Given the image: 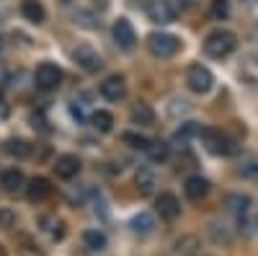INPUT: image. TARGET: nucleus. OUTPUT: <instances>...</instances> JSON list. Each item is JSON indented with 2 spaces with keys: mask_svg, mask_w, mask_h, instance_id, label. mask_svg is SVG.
I'll return each mask as SVG.
<instances>
[{
  "mask_svg": "<svg viewBox=\"0 0 258 256\" xmlns=\"http://www.w3.org/2000/svg\"><path fill=\"white\" fill-rule=\"evenodd\" d=\"M34 83L41 91H54L62 83V70L57 65H52V62H41V65L36 68V73H34Z\"/></svg>",
  "mask_w": 258,
  "mask_h": 256,
  "instance_id": "3",
  "label": "nucleus"
},
{
  "mask_svg": "<svg viewBox=\"0 0 258 256\" xmlns=\"http://www.w3.org/2000/svg\"><path fill=\"white\" fill-rule=\"evenodd\" d=\"M186 83H188V88L194 93H207V91H212V85H214V75L204 65H191L188 75H186Z\"/></svg>",
  "mask_w": 258,
  "mask_h": 256,
  "instance_id": "4",
  "label": "nucleus"
},
{
  "mask_svg": "<svg viewBox=\"0 0 258 256\" xmlns=\"http://www.w3.org/2000/svg\"><path fill=\"white\" fill-rule=\"evenodd\" d=\"M168 153H170V147L165 145V142H160V140H155V142H150V147H147V156L153 158V161H165L168 158Z\"/></svg>",
  "mask_w": 258,
  "mask_h": 256,
  "instance_id": "25",
  "label": "nucleus"
},
{
  "mask_svg": "<svg viewBox=\"0 0 258 256\" xmlns=\"http://www.w3.org/2000/svg\"><path fill=\"white\" fill-rule=\"evenodd\" d=\"M26 194H29V199L31 202H41V199H47L49 194H52V184H49V179H31L29 181V186H26Z\"/></svg>",
  "mask_w": 258,
  "mask_h": 256,
  "instance_id": "13",
  "label": "nucleus"
},
{
  "mask_svg": "<svg viewBox=\"0 0 258 256\" xmlns=\"http://www.w3.org/2000/svg\"><path fill=\"white\" fill-rule=\"evenodd\" d=\"M212 16L217 18V21H225L230 16V0H212Z\"/></svg>",
  "mask_w": 258,
  "mask_h": 256,
  "instance_id": "26",
  "label": "nucleus"
},
{
  "mask_svg": "<svg viewBox=\"0 0 258 256\" xmlns=\"http://www.w3.org/2000/svg\"><path fill=\"white\" fill-rule=\"evenodd\" d=\"M121 140H124L129 147H135V150H145V153H147L150 142H153V140H147V137H142V135H137V132H126Z\"/></svg>",
  "mask_w": 258,
  "mask_h": 256,
  "instance_id": "24",
  "label": "nucleus"
},
{
  "mask_svg": "<svg viewBox=\"0 0 258 256\" xmlns=\"http://www.w3.org/2000/svg\"><path fill=\"white\" fill-rule=\"evenodd\" d=\"M54 171L59 179H75L80 174V161L78 156H59L54 163Z\"/></svg>",
  "mask_w": 258,
  "mask_h": 256,
  "instance_id": "11",
  "label": "nucleus"
},
{
  "mask_svg": "<svg viewBox=\"0 0 258 256\" xmlns=\"http://www.w3.org/2000/svg\"><path fill=\"white\" fill-rule=\"evenodd\" d=\"M8 114H11V106H8V101L3 98V93H0V119H8Z\"/></svg>",
  "mask_w": 258,
  "mask_h": 256,
  "instance_id": "30",
  "label": "nucleus"
},
{
  "mask_svg": "<svg viewBox=\"0 0 258 256\" xmlns=\"http://www.w3.org/2000/svg\"><path fill=\"white\" fill-rule=\"evenodd\" d=\"M232 49H235V34H232V31H225V29L212 31V34L207 36V41H204V52H207L209 57H217V60L227 57Z\"/></svg>",
  "mask_w": 258,
  "mask_h": 256,
  "instance_id": "1",
  "label": "nucleus"
},
{
  "mask_svg": "<svg viewBox=\"0 0 258 256\" xmlns=\"http://www.w3.org/2000/svg\"><path fill=\"white\" fill-rule=\"evenodd\" d=\"M199 135H202V127L197 122H183L178 130H176V140H181V142H186L191 137H199Z\"/></svg>",
  "mask_w": 258,
  "mask_h": 256,
  "instance_id": "23",
  "label": "nucleus"
},
{
  "mask_svg": "<svg viewBox=\"0 0 258 256\" xmlns=\"http://www.w3.org/2000/svg\"><path fill=\"white\" fill-rule=\"evenodd\" d=\"M132 122L140 127H150L155 122V112L150 109V104H135L132 106Z\"/></svg>",
  "mask_w": 258,
  "mask_h": 256,
  "instance_id": "16",
  "label": "nucleus"
},
{
  "mask_svg": "<svg viewBox=\"0 0 258 256\" xmlns=\"http://www.w3.org/2000/svg\"><path fill=\"white\" fill-rule=\"evenodd\" d=\"M83 243H85V248H91V251H103L106 248V236L101 230L91 228V230L83 233Z\"/></svg>",
  "mask_w": 258,
  "mask_h": 256,
  "instance_id": "20",
  "label": "nucleus"
},
{
  "mask_svg": "<svg viewBox=\"0 0 258 256\" xmlns=\"http://www.w3.org/2000/svg\"><path fill=\"white\" fill-rule=\"evenodd\" d=\"M114 41L121 47V49H132L135 41H137V34H135V26L129 24L126 18H119L114 24Z\"/></svg>",
  "mask_w": 258,
  "mask_h": 256,
  "instance_id": "8",
  "label": "nucleus"
},
{
  "mask_svg": "<svg viewBox=\"0 0 258 256\" xmlns=\"http://www.w3.org/2000/svg\"><path fill=\"white\" fill-rule=\"evenodd\" d=\"M21 13H24V18L31 21V24H41V21L47 18L44 8H41V3H36V0H24V6H21Z\"/></svg>",
  "mask_w": 258,
  "mask_h": 256,
  "instance_id": "18",
  "label": "nucleus"
},
{
  "mask_svg": "<svg viewBox=\"0 0 258 256\" xmlns=\"http://www.w3.org/2000/svg\"><path fill=\"white\" fill-rule=\"evenodd\" d=\"M222 204H225L230 212H235V215H245L248 207H250V197H248V194H227Z\"/></svg>",
  "mask_w": 258,
  "mask_h": 256,
  "instance_id": "17",
  "label": "nucleus"
},
{
  "mask_svg": "<svg viewBox=\"0 0 258 256\" xmlns=\"http://www.w3.org/2000/svg\"><path fill=\"white\" fill-rule=\"evenodd\" d=\"M91 122H93V127L98 132H111V127H114V117L109 114V112H93V117H91Z\"/></svg>",
  "mask_w": 258,
  "mask_h": 256,
  "instance_id": "21",
  "label": "nucleus"
},
{
  "mask_svg": "<svg viewBox=\"0 0 258 256\" xmlns=\"http://www.w3.org/2000/svg\"><path fill=\"white\" fill-rule=\"evenodd\" d=\"M147 16L153 24H170L176 18V8L170 6V0H153L147 6Z\"/></svg>",
  "mask_w": 258,
  "mask_h": 256,
  "instance_id": "7",
  "label": "nucleus"
},
{
  "mask_svg": "<svg viewBox=\"0 0 258 256\" xmlns=\"http://www.w3.org/2000/svg\"><path fill=\"white\" fill-rule=\"evenodd\" d=\"M207 194H209V181H207V179L191 176V179L186 181V197H188V199L199 202V199H204Z\"/></svg>",
  "mask_w": 258,
  "mask_h": 256,
  "instance_id": "15",
  "label": "nucleus"
},
{
  "mask_svg": "<svg viewBox=\"0 0 258 256\" xmlns=\"http://www.w3.org/2000/svg\"><path fill=\"white\" fill-rule=\"evenodd\" d=\"M73 60L78 62V65H80L85 73H98L101 65H103L101 55H98L91 44H80V47H75V49H73Z\"/></svg>",
  "mask_w": 258,
  "mask_h": 256,
  "instance_id": "6",
  "label": "nucleus"
},
{
  "mask_svg": "<svg viewBox=\"0 0 258 256\" xmlns=\"http://www.w3.org/2000/svg\"><path fill=\"white\" fill-rule=\"evenodd\" d=\"M194 246H197V238H183V241H178V243H176V248H178V251H183L186 256H191V253H194Z\"/></svg>",
  "mask_w": 258,
  "mask_h": 256,
  "instance_id": "29",
  "label": "nucleus"
},
{
  "mask_svg": "<svg viewBox=\"0 0 258 256\" xmlns=\"http://www.w3.org/2000/svg\"><path fill=\"white\" fill-rule=\"evenodd\" d=\"M132 230L140 233V236H147V233L155 230V218L150 212H140V215L132 218Z\"/></svg>",
  "mask_w": 258,
  "mask_h": 256,
  "instance_id": "19",
  "label": "nucleus"
},
{
  "mask_svg": "<svg viewBox=\"0 0 258 256\" xmlns=\"http://www.w3.org/2000/svg\"><path fill=\"white\" fill-rule=\"evenodd\" d=\"M0 186H3L8 194H13V191H21V189H24V171H18V168L3 171V176H0Z\"/></svg>",
  "mask_w": 258,
  "mask_h": 256,
  "instance_id": "14",
  "label": "nucleus"
},
{
  "mask_svg": "<svg viewBox=\"0 0 258 256\" xmlns=\"http://www.w3.org/2000/svg\"><path fill=\"white\" fill-rule=\"evenodd\" d=\"M13 225H16V215H13V212H11L8 207H3V210H0V228L11 230Z\"/></svg>",
  "mask_w": 258,
  "mask_h": 256,
  "instance_id": "27",
  "label": "nucleus"
},
{
  "mask_svg": "<svg viewBox=\"0 0 258 256\" xmlns=\"http://www.w3.org/2000/svg\"><path fill=\"white\" fill-rule=\"evenodd\" d=\"M202 140H204V145H207V150L209 153H214V156H230L235 147H232V140L227 137V135H222V132H217V130H202V135H199Z\"/></svg>",
  "mask_w": 258,
  "mask_h": 256,
  "instance_id": "5",
  "label": "nucleus"
},
{
  "mask_svg": "<svg viewBox=\"0 0 258 256\" xmlns=\"http://www.w3.org/2000/svg\"><path fill=\"white\" fill-rule=\"evenodd\" d=\"M135 184H137V191L140 194H153L155 186H158V176H155V171L153 168H140L137 171V176H135Z\"/></svg>",
  "mask_w": 258,
  "mask_h": 256,
  "instance_id": "12",
  "label": "nucleus"
},
{
  "mask_svg": "<svg viewBox=\"0 0 258 256\" xmlns=\"http://www.w3.org/2000/svg\"><path fill=\"white\" fill-rule=\"evenodd\" d=\"M155 207H158V212H160L163 220H176V218L181 215V202H178V197H176V194H168V191L158 197Z\"/></svg>",
  "mask_w": 258,
  "mask_h": 256,
  "instance_id": "9",
  "label": "nucleus"
},
{
  "mask_svg": "<svg viewBox=\"0 0 258 256\" xmlns=\"http://www.w3.org/2000/svg\"><path fill=\"white\" fill-rule=\"evenodd\" d=\"M124 93H126V85H124V78H119V75H111L101 83V96L106 101H121Z\"/></svg>",
  "mask_w": 258,
  "mask_h": 256,
  "instance_id": "10",
  "label": "nucleus"
},
{
  "mask_svg": "<svg viewBox=\"0 0 258 256\" xmlns=\"http://www.w3.org/2000/svg\"><path fill=\"white\" fill-rule=\"evenodd\" d=\"M47 223L52 225V228H47V230H49V236L59 241V238L64 236V223H62V220H52V218H47Z\"/></svg>",
  "mask_w": 258,
  "mask_h": 256,
  "instance_id": "28",
  "label": "nucleus"
},
{
  "mask_svg": "<svg viewBox=\"0 0 258 256\" xmlns=\"http://www.w3.org/2000/svg\"><path fill=\"white\" fill-rule=\"evenodd\" d=\"M6 153L8 156H16V158H26L31 153V145L26 140H8L6 142Z\"/></svg>",
  "mask_w": 258,
  "mask_h": 256,
  "instance_id": "22",
  "label": "nucleus"
},
{
  "mask_svg": "<svg viewBox=\"0 0 258 256\" xmlns=\"http://www.w3.org/2000/svg\"><path fill=\"white\" fill-rule=\"evenodd\" d=\"M178 39L173 34H163V31H155V34H150L147 36V49L153 52L155 57H173L178 52Z\"/></svg>",
  "mask_w": 258,
  "mask_h": 256,
  "instance_id": "2",
  "label": "nucleus"
}]
</instances>
